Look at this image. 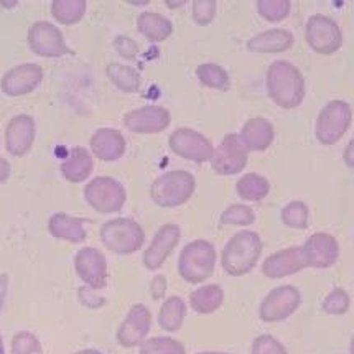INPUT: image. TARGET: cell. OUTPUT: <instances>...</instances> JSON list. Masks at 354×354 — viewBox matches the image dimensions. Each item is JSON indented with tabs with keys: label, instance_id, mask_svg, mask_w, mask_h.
Segmentation results:
<instances>
[{
	"label": "cell",
	"instance_id": "6da1fadb",
	"mask_svg": "<svg viewBox=\"0 0 354 354\" xmlns=\"http://www.w3.org/2000/svg\"><path fill=\"white\" fill-rule=\"evenodd\" d=\"M267 89L275 104L293 109L305 97L304 76L288 62H275L267 73Z\"/></svg>",
	"mask_w": 354,
	"mask_h": 354
},
{
	"label": "cell",
	"instance_id": "ac0fdd59",
	"mask_svg": "<svg viewBox=\"0 0 354 354\" xmlns=\"http://www.w3.org/2000/svg\"><path fill=\"white\" fill-rule=\"evenodd\" d=\"M43 71L37 64H20L3 76L2 91L8 96H21L32 93L41 83Z\"/></svg>",
	"mask_w": 354,
	"mask_h": 354
},
{
	"label": "cell",
	"instance_id": "f35d334b",
	"mask_svg": "<svg viewBox=\"0 0 354 354\" xmlns=\"http://www.w3.org/2000/svg\"><path fill=\"white\" fill-rule=\"evenodd\" d=\"M252 354H287L282 343L270 335H262L252 344Z\"/></svg>",
	"mask_w": 354,
	"mask_h": 354
},
{
	"label": "cell",
	"instance_id": "ee69618b",
	"mask_svg": "<svg viewBox=\"0 0 354 354\" xmlns=\"http://www.w3.org/2000/svg\"><path fill=\"white\" fill-rule=\"evenodd\" d=\"M351 152H353V142H351V144H349V147H348V152H346V162H348V165H349V167H353V157H351Z\"/></svg>",
	"mask_w": 354,
	"mask_h": 354
},
{
	"label": "cell",
	"instance_id": "484cf974",
	"mask_svg": "<svg viewBox=\"0 0 354 354\" xmlns=\"http://www.w3.org/2000/svg\"><path fill=\"white\" fill-rule=\"evenodd\" d=\"M137 25H139L142 35H145L152 41H163L174 33V25L170 20L163 15L150 14V12L142 14L137 20Z\"/></svg>",
	"mask_w": 354,
	"mask_h": 354
},
{
	"label": "cell",
	"instance_id": "ffe728a7",
	"mask_svg": "<svg viewBox=\"0 0 354 354\" xmlns=\"http://www.w3.org/2000/svg\"><path fill=\"white\" fill-rule=\"evenodd\" d=\"M35 140V122L30 115H17L7 127V149L15 157H21L32 149Z\"/></svg>",
	"mask_w": 354,
	"mask_h": 354
},
{
	"label": "cell",
	"instance_id": "e0dca14e",
	"mask_svg": "<svg viewBox=\"0 0 354 354\" xmlns=\"http://www.w3.org/2000/svg\"><path fill=\"white\" fill-rule=\"evenodd\" d=\"M306 267L301 248H288L275 252L264 261L262 274L269 279H282Z\"/></svg>",
	"mask_w": 354,
	"mask_h": 354
},
{
	"label": "cell",
	"instance_id": "8fae6325",
	"mask_svg": "<svg viewBox=\"0 0 354 354\" xmlns=\"http://www.w3.org/2000/svg\"><path fill=\"white\" fill-rule=\"evenodd\" d=\"M168 142L176 155L196 163L209 162L214 152L211 142L192 129H178L171 133Z\"/></svg>",
	"mask_w": 354,
	"mask_h": 354
},
{
	"label": "cell",
	"instance_id": "e575fe53",
	"mask_svg": "<svg viewBox=\"0 0 354 354\" xmlns=\"http://www.w3.org/2000/svg\"><path fill=\"white\" fill-rule=\"evenodd\" d=\"M290 2L288 0H262L257 2L259 14L269 21H280L290 14Z\"/></svg>",
	"mask_w": 354,
	"mask_h": 354
},
{
	"label": "cell",
	"instance_id": "1f68e13d",
	"mask_svg": "<svg viewBox=\"0 0 354 354\" xmlns=\"http://www.w3.org/2000/svg\"><path fill=\"white\" fill-rule=\"evenodd\" d=\"M196 75L200 77V81L208 88H214L219 91H227L230 89V76L224 71V68L214 63H205L201 64L196 70Z\"/></svg>",
	"mask_w": 354,
	"mask_h": 354
},
{
	"label": "cell",
	"instance_id": "836d02e7",
	"mask_svg": "<svg viewBox=\"0 0 354 354\" xmlns=\"http://www.w3.org/2000/svg\"><path fill=\"white\" fill-rule=\"evenodd\" d=\"M282 221L295 230H305L308 226V208L300 201H293L282 211Z\"/></svg>",
	"mask_w": 354,
	"mask_h": 354
},
{
	"label": "cell",
	"instance_id": "b9f144b4",
	"mask_svg": "<svg viewBox=\"0 0 354 354\" xmlns=\"http://www.w3.org/2000/svg\"><path fill=\"white\" fill-rule=\"evenodd\" d=\"M165 290H167L165 277H163V275H158V277H155L153 282H152V297H153V299H162Z\"/></svg>",
	"mask_w": 354,
	"mask_h": 354
},
{
	"label": "cell",
	"instance_id": "ab89813d",
	"mask_svg": "<svg viewBox=\"0 0 354 354\" xmlns=\"http://www.w3.org/2000/svg\"><path fill=\"white\" fill-rule=\"evenodd\" d=\"M216 7H218V3L213 2V0L193 2V19L198 25H208L214 19Z\"/></svg>",
	"mask_w": 354,
	"mask_h": 354
},
{
	"label": "cell",
	"instance_id": "f6af8a7d",
	"mask_svg": "<svg viewBox=\"0 0 354 354\" xmlns=\"http://www.w3.org/2000/svg\"><path fill=\"white\" fill-rule=\"evenodd\" d=\"M76 354H102V353L94 351V349H86V351H81V353H76Z\"/></svg>",
	"mask_w": 354,
	"mask_h": 354
},
{
	"label": "cell",
	"instance_id": "4dcf8cb0",
	"mask_svg": "<svg viewBox=\"0 0 354 354\" xmlns=\"http://www.w3.org/2000/svg\"><path fill=\"white\" fill-rule=\"evenodd\" d=\"M107 76L111 81L118 86L119 89L125 93H136L140 88V76L139 73L132 68L124 66V64H109L107 66Z\"/></svg>",
	"mask_w": 354,
	"mask_h": 354
},
{
	"label": "cell",
	"instance_id": "d590c367",
	"mask_svg": "<svg viewBox=\"0 0 354 354\" xmlns=\"http://www.w3.org/2000/svg\"><path fill=\"white\" fill-rule=\"evenodd\" d=\"M254 219H256L254 211L244 205H232L221 214V224L227 226H248L254 223Z\"/></svg>",
	"mask_w": 354,
	"mask_h": 354
},
{
	"label": "cell",
	"instance_id": "f1b7e54d",
	"mask_svg": "<svg viewBox=\"0 0 354 354\" xmlns=\"http://www.w3.org/2000/svg\"><path fill=\"white\" fill-rule=\"evenodd\" d=\"M237 195L248 201H261L269 193V181L257 174H249L237 181Z\"/></svg>",
	"mask_w": 354,
	"mask_h": 354
},
{
	"label": "cell",
	"instance_id": "60d3db41",
	"mask_svg": "<svg viewBox=\"0 0 354 354\" xmlns=\"http://www.w3.org/2000/svg\"><path fill=\"white\" fill-rule=\"evenodd\" d=\"M115 50L119 51L124 58H133L137 53H139V46H137L136 41H132L131 38L127 37H119L118 40L114 41Z\"/></svg>",
	"mask_w": 354,
	"mask_h": 354
},
{
	"label": "cell",
	"instance_id": "9a60e30c",
	"mask_svg": "<svg viewBox=\"0 0 354 354\" xmlns=\"http://www.w3.org/2000/svg\"><path fill=\"white\" fill-rule=\"evenodd\" d=\"M152 317L144 305L132 306L127 318L118 331V341L124 348H133L144 343L147 333L150 331Z\"/></svg>",
	"mask_w": 354,
	"mask_h": 354
},
{
	"label": "cell",
	"instance_id": "9c48e42d",
	"mask_svg": "<svg viewBox=\"0 0 354 354\" xmlns=\"http://www.w3.org/2000/svg\"><path fill=\"white\" fill-rule=\"evenodd\" d=\"M248 163V149L234 133L224 137L211 157V165L219 175H234L244 170Z\"/></svg>",
	"mask_w": 354,
	"mask_h": 354
},
{
	"label": "cell",
	"instance_id": "8992f818",
	"mask_svg": "<svg viewBox=\"0 0 354 354\" xmlns=\"http://www.w3.org/2000/svg\"><path fill=\"white\" fill-rule=\"evenodd\" d=\"M351 124V107L344 101H331L325 106L317 122V139L325 145H333Z\"/></svg>",
	"mask_w": 354,
	"mask_h": 354
},
{
	"label": "cell",
	"instance_id": "44dd1931",
	"mask_svg": "<svg viewBox=\"0 0 354 354\" xmlns=\"http://www.w3.org/2000/svg\"><path fill=\"white\" fill-rule=\"evenodd\" d=\"M91 149L93 153L106 162H112L122 157L125 152V140L122 133L114 131V129H99V131L91 137Z\"/></svg>",
	"mask_w": 354,
	"mask_h": 354
},
{
	"label": "cell",
	"instance_id": "603a6c76",
	"mask_svg": "<svg viewBox=\"0 0 354 354\" xmlns=\"http://www.w3.org/2000/svg\"><path fill=\"white\" fill-rule=\"evenodd\" d=\"M293 45V37L287 30H267L259 33L248 43V48L254 53H280Z\"/></svg>",
	"mask_w": 354,
	"mask_h": 354
},
{
	"label": "cell",
	"instance_id": "ba28073f",
	"mask_svg": "<svg viewBox=\"0 0 354 354\" xmlns=\"http://www.w3.org/2000/svg\"><path fill=\"white\" fill-rule=\"evenodd\" d=\"M306 41L317 53L331 55L343 45V35L335 20L325 15H313L306 24Z\"/></svg>",
	"mask_w": 354,
	"mask_h": 354
},
{
	"label": "cell",
	"instance_id": "f546056e",
	"mask_svg": "<svg viewBox=\"0 0 354 354\" xmlns=\"http://www.w3.org/2000/svg\"><path fill=\"white\" fill-rule=\"evenodd\" d=\"M86 12L84 0H56L51 3V14L59 24L73 25L83 19Z\"/></svg>",
	"mask_w": 354,
	"mask_h": 354
},
{
	"label": "cell",
	"instance_id": "cb8c5ba5",
	"mask_svg": "<svg viewBox=\"0 0 354 354\" xmlns=\"http://www.w3.org/2000/svg\"><path fill=\"white\" fill-rule=\"evenodd\" d=\"M93 168L94 162L88 150L83 149V147H75V149H71L66 162H63L62 174L64 178L73 181V183H80V181L88 178Z\"/></svg>",
	"mask_w": 354,
	"mask_h": 354
},
{
	"label": "cell",
	"instance_id": "bcb514c9",
	"mask_svg": "<svg viewBox=\"0 0 354 354\" xmlns=\"http://www.w3.org/2000/svg\"><path fill=\"white\" fill-rule=\"evenodd\" d=\"M0 354H3V346H2V339H0Z\"/></svg>",
	"mask_w": 354,
	"mask_h": 354
},
{
	"label": "cell",
	"instance_id": "3957f363",
	"mask_svg": "<svg viewBox=\"0 0 354 354\" xmlns=\"http://www.w3.org/2000/svg\"><path fill=\"white\" fill-rule=\"evenodd\" d=\"M195 185V176L188 171H168L153 181L150 195L162 208H175L192 198Z\"/></svg>",
	"mask_w": 354,
	"mask_h": 354
},
{
	"label": "cell",
	"instance_id": "4316f807",
	"mask_svg": "<svg viewBox=\"0 0 354 354\" xmlns=\"http://www.w3.org/2000/svg\"><path fill=\"white\" fill-rule=\"evenodd\" d=\"M224 300V292L219 285H206V287L198 288L192 293L189 301H192L193 310L201 315L213 313L219 308Z\"/></svg>",
	"mask_w": 354,
	"mask_h": 354
},
{
	"label": "cell",
	"instance_id": "4fadbf2b",
	"mask_svg": "<svg viewBox=\"0 0 354 354\" xmlns=\"http://www.w3.org/2000/svg\"><path fill=\"white\" fill-rule=\"evenodd\" d=\"M76 272L91 288L97 290L107 282V266L106 259L97 249L84 248L75 257Z\"/></svg>",
	"mask_w": 354,
	"mask_h": 354
},
{
	"label": "cell",
	"instance_id": "52a82bcc",
	"mask_svg": "<svg viewBox=\"0 0 354 354\" xmlns=\"http://www.w3.org/2000/svg\"><path fill=\"white\" fill-rule=\"evenodd\" d=\"M86 200L99 213H114L122 208L125 203V192L122 185L107 176L94 178L84 188Z\"/></svg>",
	"mask_w": 354,
	"mask_h": 354
},
{
	"label": "cell",
	"instance_id": "7402d4cb",
	"mask_svg": "<svg viewBox=\"0 0 354 354\" xmlns=\"http://www.w3.org/2000/svg\"><path fill=\"white\" fill-rule=\"evenodd\" d=\"M239 139L248 150L261 152V150H266L274 140V127H272L269 120L254 118L245 122Z\"/></svg>",
	"mask_w": 354,
	"mask_h": 354
},
{
	"label": "cell",
	"instance_id": "7a4b0ae2",
	"mask_svg": "<svg viewBox=\"0 0 354 354\" xmlns=\"http://www.w3.org/2000/svg\"><path fill=\"white\" fill-rule=\"evenodd\" d=\"M262 252V241L256 232L243 231L234 237L223 250L221 264L230 275H244L256 267Z\"/></svg>",
	"mask_w": 354,
	"mask_h": 354
},
{
	"label": "cell",
	"instance_id": "7bdbcfd3",
	"mask_svg": "<svg viewBox=\"0 0 354 354\" xmlns=\"http://www.w3.org/2000/svg\"><path fill=\"white\" fill-rule=\"evenodd\" d=\"M10 176V165L6 158H0V183L6 181Z\"/></svg>",
	"mask_w": 354,
	"mask_h": 354
},
{
	"label": "cell",
	"instance_id": "7c38bea8",
	"mask_svg": "<svg viewBox=\"0 0 354 354\" xmlns=\"http://www.w3.org/2000/svg\"><path fill=\"white\" fill-rule=\"evenodd\" d=\"M28 43L30 48L37 55L48 56V58L63 56L70 51L64 45L62 32L48 21H37L32 25L28 32Z\"/></svg>",
	"mask_w": 354,
	"mask_h": 354
},
{
	"label": "cell",
	"instance_id": "83f0119b",
	"mask_svg": "<svg viewBox=\"0 0 354 354\" xmlns=\"http://www.w3.org/2000/svg\"><path fill=\"white\" fill-rule=\"evenodd\" d=\"M187 315V306L180 297H171L163 304L158 315V325L165 331H178Z\"/></svg>",
	"mask_w": 354,
	"mask_h": 354
},
{
	"label": "cell",
	"instance_id": "5b68a950",
	"mask_svg": "<svg viewBox=\"0 0 354 354\" xmlns=\"http://www.w3.org/2000/svg\"><path fill=\"white\" fill-rule=\"evenodd\" d=\"M101 239L107 249L119 254L136 252L144 244V231L132 219H112L101 227Z\"/></svg>",
	"mask_w": 354,
	"mask_h": 354
},
{
	"label": "cell",
	"instance_id": "d6986e66",
	"mask_svg": "<svg viewBox=\"0 0 354 354\" xmlns=\"http://www.w3.org/2000/svg\"><path fill=\"white\" fill-rule=\"evenodd\" d=\"M180 241V227L175 224H167L155 234L152 244L149 245V249L144 254V264L149 267L150 270L158 269L163 262L167 261V257L170 256V252L178 244Z\"/></svg>",
	"mask_w": 354,
	"mask_h": 354
},
{
	"label": "cell",
	"instance_id": "2e32d148",
	"mask_svg": "<svg viewBox=\"0 0 354 354\" xmlns=\"http://www.w3.org/2000/svg\"><path fill=\"white\" fill-rule=\"evenodd\" d=\"M125 127L136 133H157L165 131L170 124V114L167 109L157 106L142 107L129 112L124 119Z\"/></svg>",
	"mask_w": 354,
	"mask_h": 354
},
{
	"label": "cell",
	"instance_id": "8d00e7d4",
	"mask_svg": "<svg viewBox=\"0 0 354 354\" xmlns=\"http://www.w3.org/2000/svg\"><path fill=\"white\" fill-rule=\"evenodd\" d=\"M349 306V295L343 288H335L323 301V310L330 315H343Z\"/></svg>",
	"mask_w": 354,
	"mask_h": 354
},
{
	"label": "cell",
	"instance_id": "d6a6232c",
	"mask_svg": "<svg viewBox=\"0 0 354 354\" xmlns=\"http://www.w3.org/2000/svg\"><path fill=\"white\" fill-rule=\"evenodd\" d=\"M140 354H185V346L171 338H152L142 344Z\"/></svg>",
	"mask_w": 354,
	"mask_h": 354
},
{
	"label": "cell",
	"instance_id": "5bb4252c",
	"mask_svg": "<svg viewBox=\"0 0 354 354\" xmlns=\"http://www.w3.org/2000/svg\"><path fill=\"white\" fill-rule=\"evenodd\" d=\"M305 256L306 267H317V269H325V267L333 266L339 256L338 243L333 236L318 232V234L310 236L306 244L301 248Z\"/></svg>",
	"mask_w": 354,
	"mask_h": 354
},
{
	"label": "cell",
	"instance_id": "d4e9b609",
	"mask_svg": "<svg viewBox=\"0 0 354 354\" xmlns=\"http://www.w3.org/2000/svg\"><path fill=\"white\" fill-rule=\"evenodd\" d=\"M48 230L55 237L63 241H70V243H83L86 239L83 221L66 214L51 216Z\"/></svg>",
	"mask_w": 354,
	"mask_h": 354
},
{
	"label": "cell",
	"instance_id": "74e56055",
	"mask_svg": "<svg viewBox=\"0 0 354 354\" xmlns=\"http://www.w3.org/2000/svg\"><path fill=\"white\" fill-rule=\"evenodd\" d=\"M12 351L14 354H40V341L32 333H19L12 341Z\"/></svg>",
	"mask_w": 354,
	"mask_h": 354
},
{
	"label": "cell",
	"instance_id": "7dc6e473",
	"mask_svg": "<svg viewBox=\"0 0 354 354\" xmlns=\"http://www.w3.org/2000/svg\"><path fill=\"white\" fill-rule=\"evenodd\" d=\"M201 354H230V353H201Z\"/></svg>",
	"mask_w": 354,
	"mask_h": 354
},
{
	"label": "cell",
	"instance_id": "30bf717a",
	"mask_svg": "<svg viewBox=\"0 0 354 354\" xmlns=\"http://www.w3.org/2000/svg\"><path fill=\"white\" fill-rule=\"evenodd\" d=\"M300 306V292L292 285L274 288L261 304V318L267 323L282 322Z\"/></svg>",
	"mask_w": 354,
	"mask_h": 354
},
{
	"label": "cell",
	"instance_id": "277c9868",
	"mask_svg": "<svg viewBox=\"0 0 354 354\" xmlns=\"http://www.w3.org/2000/svg\"><path fill=\"white\" fill-rule=\"evenodd\" d=\"M216 250L208 241H193L180 256V274L189 283H200L213 274Z\"/></svg>",
	"mask_w": 354,
	"mask_h": 354
}]
</instances>
